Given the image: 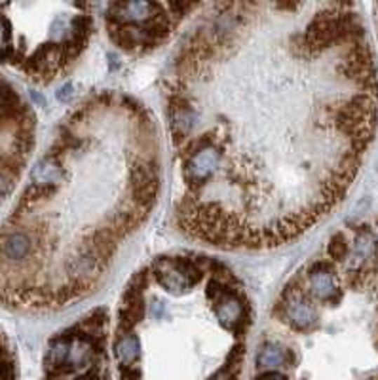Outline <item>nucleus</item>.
<instances>
[{"instance_id": "obj_1", "label": "nucleus", "mask_w": 378, "mask_h": 380, "mask_svg": "<svg viewBox=\"0 0 378 380\" xmlns=\"http://www.w3.org/2000/svg\"><path fill=\"white\" fill-rule=\"evenodd\" d=\"M158 283L171 295H184L202 278V270L190 259H158L154 262Z\"/></svg>"}, {"instance_id": "obj_2", "label": "nucleus", "mask_w": 378, "mask_h": 380, "mask_svg": "<svg viewBox=\"0 0 378 380\" xmlns=\"http://www.w3.org/2000/svg\"><path fill=\"white\" fill-rule=\"evenodd\" d=\"M160 15V4L154 2H114L109 8L107 20L109 23L120 25H139L150 23Z\"/></svg>"}, {"instance_id": "obj_3", "label": "nucleus", "mask_w": 378, "mask_h": 380, "mask_svg": "<svg viewBox=\"0 0 378 380\" xmlns=\"http://www.w3.org/2000/svg\"><path fill=\"white\" fill-rule=\"evenodd\" d=\"M283 320L297 331H306L318 321V312L300 291H287L283 302Z\"/></svg>"}, {"instance_id": "obj_4", "label": "nucleus", "mask_w": 378, "mask_h": 380, "mask_svg": "<svg viewBox=\"0 0 378 380\" xmlns=\"http://www.w3.org/2000/svg\"><path fill=\"white\" fill-rule=\"evenodd\" d=\"M215 314L217 320L221 321V325L229 331L238 329L241 321L245 320V304L241 301L236 291L227 289L215 304Z\"/></svg>"}, {"instance_id": "obj_5", "label": "nucleus", "mask_w": 378, "mask_h": 380, "mask_svg": "<svg viewBox=\"0 0 378 380\" xmlns=\"http://www.w3.org/2000/svg\"><path fill=\"white\" fill-rule=\"evenodd\" d=\"M308 283H310V293L318 301H331L339 295V283L332 274V270L327 266L325 262H318L310 269L308 274Z\"/></svg>"}, {"instance_id": "obj_6", "label": "nucleus", "mask_w": 378, "mask_h": 380, "mask_svg": "<svg viewBox=\"0 0 378 380\" xmlns=\"http://www.w3.org/2000/svg\"><path fill=\"white\" fill-rule=\"evenodd\" d=\"M0 251H2L4 259H8L13 264H20V262H25L27 259L33 257L34 242L33 238L29 236L27 232H23V230H12V232H8L6 236L2 238Z\"/></svg>"}, {"instance_id": "obj_7", "label": "nucleus", "mask_w": 378, "mask_h": 380, "mask_svg": "<svg viewBox=\"0 0 378 380\" xmlns=\"http://www.w3.org/2000/svg\"><path fill=\"white\" fill-rule=\"evenodd\" d=\"M63 179H65V168L53 154L42 158L31 171V181L36 186H53L55 189L59 183H63Z\"/></svg>"}, {"instance_id": "obj_8", "label": "nucleus", "mask_w": 378, "mask_h": 380, "mask_svg": "<svg viewBox=\"0 0 378 380\" xmlns=\"http://www.w3.org/2000/svg\"><path fill=\"white\" fill-rule=\"evenodd\" d=\"M378 257V242L369 230H361L356 238L353 245V261L352 269L359 274V270H365V266Z\"/></svg>"}, {"instance_id": "obj_9", "label": "nucleus", "mask_w": 378, "mask_h": 380, "mask_svg": "<svg viewBox=\"0 0 378 380\" xmlns=\"http://www.w3.org/2000/svg\"><path fill=\"white\" fill-rule=\"evenodd\" d=\"M291 363H293V354L276 342L264 344L257 355V367L266 369V371H276V369L285 367Z\"/></svg>"}, {"instance_id": "obj_10", "label": "nucleus", "mask_w": 378, "mask_h": 380, "mask_svg": "<svg viewBox=\"0 0 378 380\" xmlns=\"http://www.w3.org/2000/svg\"><path fill=\"white\" fill-rule=\"evenodd\" d=\"M114 355H116L120 367H133L141 355V342L137 337L131 333L122 334L114 346Z\"/></svg>"}, {"instance_id": "obj_11", "label": "nucleus", "mask_w": 378, "mask_h": 380, "mask_svg": "<svg viewBox=\"0 0 378 380\" xmlns=\"http://www.w3.org/2000/svg\"><path fill=\"white\" fill-rule=\"evenodd\" d=\"M329 255L335 259V261H344L346 255H348V243H346L344 234H335L329 242Z\"/></svg>"}, {"instance_id": "obj_12", "label": "nucleus", "mask_w": 378, "mask_h": 380, "mask_svg": "<svg viewBox=\"0 0 378 380\" xmlns=\"http://www.w3.org/2000/svg\"><path fill=\"white\" fill-rule=\"evenodd\" d=\"M12 50H10V27L0 18V61H10Z\"/></svg>"}, {"instance_id": "obj_13", "label": "nucleus", "mask_w": 378, "mask_h": 380, "mask_svg": "<svg viewBox=\"0 0 378 380\" xmlns=\"http://www.w3.org/2000/svg\"><path fill=\"white\" fill-rule=\"evenodd\" d=\"M12 186H13L12 179L8 177L6 173L0 170V200H2V198H6L8 194H10Z\"/></svg>"}, {"instance_id": "obj_14", "label": "nucleus", "mask_w": 378, "mask_h": 380, "mask_svg": "<svg viewBox=\"0 0 378 380\" xmlns=\"http://www.w3.org/2000/svg\"><path fill=\"white\" fill-rule=\"evenodd\" d=\"M257 380H289L283 373H280V371H266L264 374H261V376H257Z\"/></svg>"}, {"instance_id": "obj_15", "label": "nucleus", "mask_w": 378, "mask_h": 380, "mask_svg": "<svg viewBox=\"0 0 378 380\" xmlns=\"http://www.w3.org/2000/svg\"><path fill=\"white\" fill-rule=\"evenodd\" d=\"M71 92H72V86L67 84L65 88H61V90H59L58 97L61 99V101H67V99H69V95H71Z\"/></svg>"}]
</instances>
